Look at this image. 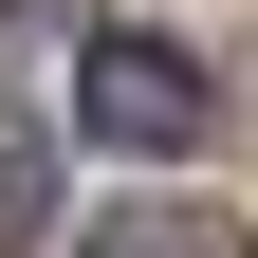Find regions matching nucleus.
I'll return each mask as SVG.
<instances>
[{
    "label": "nucleus",
    "instance_id": "obj_1",
    "mask_svg": "<svg viewBox=\"0 0 258 258\" xmlns=\"http://www.w3.org/2000/svg\"><path fill=\"white\" fill-rule=\"evenodd\" d=\"M74 129H92V148H148V166H166V148H203V129H221V74H203L184 37H148V19H111V37L74 55Z\"/></svg>",
    "mask_w": 258,
    "mask_h": 258
},
{
    "label": "nucleus",
    "instance_id": "obj_2",
    "mask_svg": "<svg viewBox=\"0 0 258 258\" xmlns=\"http://www.w3.org/2000/svg\"><path fill=\"white\" fill-rule=\"evenodd\" d=\"M92 258H221V221H203V203H111Z\"/></svg>",
    "mask_w": 258,
    "mask_h": 258
},
{
    "label": "nucleus",
    "instance_id": "obj_3",
    "mask_svg": "<svg viewBox=\"0 0 258 258\" xmlns=\"http://www.w3.org/2000/svg\"><path fill=\"white\" fill-rule=\"evenodd\" d=\"M37 221H55V148H37V129H0V240H37Z\"/></svg>",
    "mask_w": 258,
    "mask_h": 258
}]
</instances>
